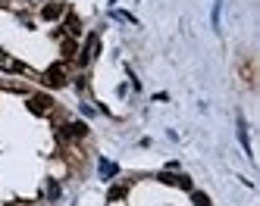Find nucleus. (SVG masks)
<instances>
[{
    "instance_id": "9b49d317",
    "label": "nucleus",
    "mask_w": 260,
    "mask_h": 206,
    "mask_svg": "<svg viewBox=\"0 0 260 206\" xmlns=\"http://www.w3.org/2000/svg\"><path fill=\"white\" fill-rule=\"evenodd\" d=\"M101 172H104V175H116L119 169H116V162H107V159H101Z\"/></svg>"
},
{
    "instance_id": "f03ea898",
    "label": "nucleus",
    "mask_w": 260,
    "mask_h": 206,
    "mask_svg": "<svg viewBox=\"0 0 260 206\" xmlns=\"http://www.w3.org/2000/svg\"><path fill=\"white\" fill-rule=\"evenodd\" d=\"M41 81H44L47 88H66V85H69V78H66V66H63V63L50 66V69L41 75Z\"/></svg>"
},
{
    "instance_id": "20e7f679",
    "label": "nucleus",
    "mask_w": 260,
    "mask_h": 206,
    "mask_svg": "<svg viewBox=\"0 0 260 206\" xmlns=\"http://www.w3.org/2000/svg\"><path fill=\"white\" fill-rule=\"evenodd\" d=\"M60 50H63V60H72V56L79 53V41H76V37H69V34H63L60 37Z\"/></svg>"
},
{
    "instance_id": "39448f33",
    "label": "nucleus",
    "mask_w": 260,
    "mask_h": 206,
    "mask_svg": "<svg viewBox=\"0 0 260 206\" xmlns=\"http://www.w3.org/2000/svg\"><path fill=\"white\" fill-rule=\"evenodd\" d=\"M60 31H63V34H69V37H79V34H82V22H79V16H76V13H69V16H66V25H63Z\"/></svg>"
},
{
    "instance_id": "f8f14e48",
    "label": "nucleus",
    "mask_w": 260,
    "mask_h": 206,
    "mask_svg": "<svg viewBox=\"0 0 260 206\" xmlns=\"http://www.w3.org/2000/svg\"><path fill=\"white\" fill-rule=\"evenodd\" d=\"M219 13H222V0L213 4V28H219Z\"/></svg>"
},
{
    "instance_id": "6e6552de",
    "label": "nucleus",
    "mask_w": 260,
    "mask_h": 206,
    "mask_svg": "<svg viewBox=\"0 0 260 206\" xmlns=\"http://www.w3.org/2000/svg\"><path fill=\"white\" fill-rule=\"evenodd\" d=\"M125 194H128V187H125V184H113V187H110V194H107V200H110V203H116V200H122Z\"/></svg>"
},
{
    "instance_id": "1a4fd4ad",
    "label": "nucleus",
    "mask_w": 260,
    "mask_h": 206,
    "mask_svg": "<svg viewBox=\"0 0 260 206\" xmlns=\"http://www.w3.org/2000/svg\"><path fill=\"white\" fill-rule=\"evenodd\" d=\"M191 203L194 206H210V197L204 194V191H191Z\"/></svg>"
},
{
    "instance_id": "9d476101",
    "label": "nucleus",
    "mask_w": 260,
    "mask_h": 206,
    "mask_svg": "<svg viewBox=\"0 0 260 206\" xmlns=\"http://www.w3.org/2000/svg\"><path fill=\"white\" fill-rule=\"evenodd\" d=\"M176 187H182V191H194V184L188 175H176Z\"/></svg>"
},
{
    "instance_id": "ddd939ff",
    "label": "nucleus",
    "mask_w": 260,
    "mask_h": 206,
    "mask_svg": "<svg viewBox=\"0 0 260 206\" xmlns=\"http://www.w3.org/2000/svg\"><path fill=\"white\" fill-rule=\"evenodd\" d=\"M76 91H79V94H85V91H88V81H85V75H79V78H76Z\"/></svg>"
},
{
    "instance_id": "4468645a",
    "label": "nucleus",
    "mask_w": 260,
    "mask_h": 206,
    "mask_svg": "<svg viewBox=\"0 0 260 206\" xmlns=\"http://www.w3.org/2000/svg\"><path fill=\"white\" fill-rule=\"evenodd\" d=\"M160 181H163V184H176V175H173V172H163Z\"/></svg>"
},
{
    "instance_id": "7ed1b4c3",
    "label": "nucleus",
    "mask_w": 260,
    "mask_h": 206,
    "mask_svg": "<svg viewBox=\"0 0 260 206\" xmlns=\"http://www.w3.org/2000/svg\"><path fill=\"white\" fill-rule=\"evenodd\" d=\"M63 13H66V4H60V0H53V4H44L41 7V19H47V22H57Z\"/></svg>"
},
{
    "instance_id": "423d86ee",
    "label": "nucleus",
    "mask_w": 260,
    "mask_h": 206,
    "mask_svg": "<svg viewBox=\"0 0 260 206\" xmlns=\"http://www.w3.org/2000/svg\"><path fill=\"white\" fill-rule=\"evenodd\" d=\"M88 60H94V56L101 53V37L98 34H88V41H85V50H82Z\"/></svg>"
},
{
    "instance_id": "f257e3e1",
    "label": "nucleus",
    "mask_w": 260,
    "mask_h": 206,
    "mask_svg": "<svg viewBox=\"0 0 260 206\" xmlns=\"http://www.w3.org/2000/svg\"><path fill=\"white\" fill-rule=\"evenodd\" d=\"M25 106H28V112H35V116H53V109H57L47 94H28Z\"/></svg>"
},
{
    "instance_id": "0eeeda50",
    "label": "nucleus",
    "mask_w": 260,
    "mask_h": 206,
    "mask_svg": "<svg viewBox=\"0 0 260 206\" xmlns=\"http://www.w3.org/2000/svg\"><path fill=\"white\" fill-rule=\"evenodd\" d=\"M44 194H47V200H50V203H57V200L63 197V187H60V181H57V178H47Z\"/></svg>"
},
{
    "instance_id": "2eb2a0df",
    "label": "nucleus",
    "mask_w": 260,
    "mask_h": 206,
    "mask_svg": "<svg viewBox=\"0 0 260 206\" xmlns=\"http://www.w3.org/2000/svg\"><path fill=\"white\" fill-rule=\"evenodd\" d=\"M0 7H10V0H0Z\"/></svg>"
}]
</instances>
